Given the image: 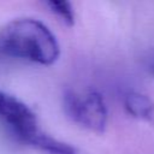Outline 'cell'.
<instances>
[{"mask_svg":"<svg viewBox=\"0 0 154 154\" xmlns=\"http://www.w3.org/2000/svg\"><path fill=\"white\" fill-rule=\"evenodd\" d=\"M63 106L69 118L75 123L96 134L105 131L107 126V107L99 91L67 89L63 96Z\"/></svg>","mask_w":154,"mask_h":154,"instance_id":"3","label":"cell"},{"mask_svg":"<svg viewBox=\"0 0 154 154\" xmlns=\"http://www.w3.org/2000/svg\"><path fill=\"white\" fill-rule=\"evenodd\" d=\"M144 67L152 75H154V51H150L144 57Z\"/></svg>","mask_w":154,"mask_h":154,"instance_id":"6","label":"cell"},{"mask_svg":"<svg viewBox=\"0 0 154 154\" xmlns=\"http://www.w3.org/2000/svg\"><path fill=\"white\" fill-rule=\"evenodd\" d=\"M0 52L40 65H52L60 55L55 35L38 19L16 18L0 30Z\"/></svg>","mask_w":154,"mask_h":154,"instance_id":"1","label":"cell"},{"mask_svg":"<svg viewBox=\"0 0 154 154\" xmlns=\"http://www.w3.org/2000/svg\"><path fill=\"white\" fill-rule=\"evenodd\" d=\"M47 7L65 24V25H73L75 24V11L72 5L69 1H47Z\"/></svg>","mask_w":154,"mask_h":154,"instance_id":"5","label":"cell"},{"mask_svg":"<svg viewBox=\"0 0 154 154\" xmlns=\"http://www.w3.org/2000/svg\"><path fill=\"white\" fill-rule=\"evenodd\" d=\"M0 122L20 142L48 154H64L66 146L45 132L32 109L17 96L0 89Z\"/></svg>","mask_w":154,"mask_h":154,"instance_id":"2","label":"cell"},{"mask_svg":"<svg viewBox=\"0 0 154 154\" xmlns=\"http://www.w3.org/2000/svg\"><path fill=\"white\" fill-rule=\"evenodd\" d=\"M124 108L134 118L154 123V101L138 91H129L124 95Z\"/></svg>","mask_w":154,"mask_h":154,"instance_id":"4","label":"cell"}]
</instances>
